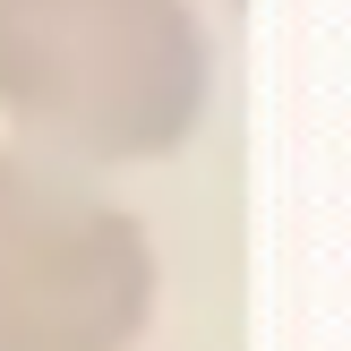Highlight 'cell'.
Listing matches in <instances>:
<instances>
[{
  "label": "cell",
  "instance_id": "1",
  "mask_svg": "<svg viewBox=\"0 0 351 351\" xmlns=\"http://www.w3.org/2000/svg\"><path fill=\"white\" fill-rule=\"evenodd\" d=\"M197 0H0V120L69 171L171 163L206 129Z\"/></svg>",
  "mask_w": 351,
  "mask_h": 351
},
{
  "label": "cell",
  "instance_id": "2",
  "mask_svg": "<svg viewBox=\"0 0 351 351\" xmlns=\"http://www.w3.org/2000/svg\"><path fill=\"white\" fill-rule=\"evenodd\" d=\"M163 257L120 197L51 154L0 146V351H137Z\"/></svg>",
  "mask_w": 351,
  "mask_h": 351
}]
</instances>
